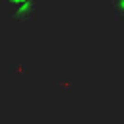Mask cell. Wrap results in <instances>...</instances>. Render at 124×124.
<instances>
[{"instance_id": "cell-1", "label": "cell", "mask_w": 124, "mask_h": 124, "mask_svg": "<svg viewBox=\"0 0 124 124\" xmlns=\"http://www.w3.org/2000/svg\"><path fill=\"white\" fill-rule=\"evenodd\" d=\"M4 6L10 12V17L21 23H27L35 17L37 0H4Z\"/></svg>"}]
</instances>
